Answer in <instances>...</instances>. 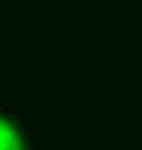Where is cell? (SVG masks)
<instances>
[{
    "label": "cell",
    "mask_w": 142,
    "mask_h": 150,
    "mask_svg": "<svg viewBox=\"0 0 142 150\" xmlns=\"http://www.w3.org/2000/svg\"><path fill=\"white\" fill-rule=\"evenodd\" d=\"M0 150H26L23 132L4 116H0Z\"/></svg>",
    "instance_id": "cell-1"
}]
</instances>
